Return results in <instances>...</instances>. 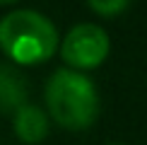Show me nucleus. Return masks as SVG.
<instances>
[{
    "label": "nucleus",
    "instance_id": "6",
    "mask_svg": "<svg viewBox=\"0 0 147 145\" xmlns=\"http://www.w3.org/2000/svg\"><path fill=\"white\" fill-rule=\"evenodd\" d=\"M128 3H130V0H87V5L101 17L121 15V12L128 7Z\"/></svg>",
    "mask_w": 147,
    "mask_h": 145
},
{
    "label": "nucleus",
    "instance_id": "7",
    "mask_svg": "<svg viewBox=\"0 0 147 145\" xmlns=\"http://www.w3.org/2000/svg\"><path fill=\"white\" fill-rule=\"evenodd\" d=\"M12 3H17V0H0V5H12Z\"/></svg>",
    "mask_w": 147,
    "mask_h": 145
},
{
    "label": "nucleus",
    "instance_id": "1",
    "mask_svg": "<svg viewBox=\"0 0 147 145\" xmlns=\"http://www.w3.org/2000/svg\"><path fill=\"white\" fill-rule=\"evenodd\" d=\"M0 51L17 65L44 63L58 51V29L34 10H12L0 20Z\"/></svg>",
    "mask_w": 147,
    "mask_h": 145
},
{
    "label": "nucleus",
    "instance_id": "3",
    "mask_svg": "<svg viewBox=\"0 0 147 145\" xmlns=\"http://www.w3.org/2000/svg\"><path fill=\"white\" fill-rule=\"evenodd\" d=\"M60 56L72 70H94L109 56V36L96 24H77L65 34Z\"/></svg>",
    "mask_w": 147,
    "mask_h": 145
},
{
    "label": "nucleus",
    "instance_id": "5",
    "mask_svg": "<svg viewBox=\"0 0 147 145\" xmlns=\"http://www.w3.org/2000/svg\"><path fill=\"white\" fill-rule=\"evenodd\" d=\"M24 102V85L10 68L0 65V111H20Z\"/></svg>",
    "mask_w": 147,
    "mask_h": 145
},
{
    "label": "nucleus",
    "instance_id": "4",
    "mask_svg": "<svg viewBox=\"0 0 147 145\" xmlns=\"http://www.w3.org/2000/svg\"><path fill=\"white\" fill-rule=\"evenodd\" d=\"M12 128H15V136L20 138L22 143L34 145V143H39V140L46 138V133H48V119H46V114L41 111L39 106L24 104L20 111L15 114V123H12Z\"/></svg>",
    "mask_w": 147,
    "mask_h": 145
},
{
    "label": "nucleus",
    "instance_id": "2",
    "mask_svg": "<svg viewBox=\"0 0 147 145\" xmlns=\"http://www.w3.org/2000/svg\"><path fill=\"white\" fill-rule=\"evenodd\" d=\"M46 106L60 128L84 131L99 114V97L84 72L60 68L46 82Z\"/></svg>",
    "mask_w": 147,
    "mask_h": 145
}]
</instances>
